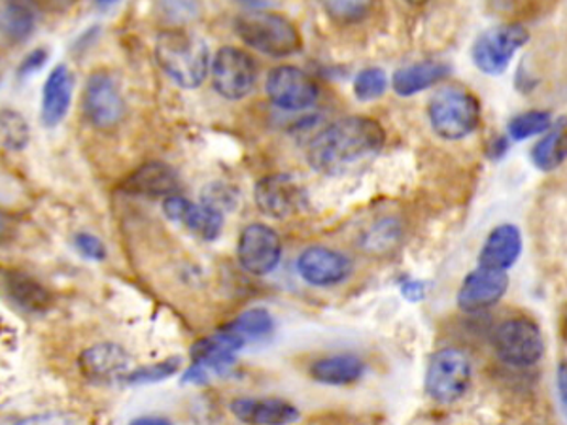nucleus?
<instances>
[{"mask_svg": "<svg viewBox=\"0 0 567 425\" xmlns=\"http://www.w3.org/2000/svg\"><path fill=\"white\" fill-rule=\"evenodd\" d=\"M386 144V131L367 115H351L322 128L307 149L312 169L325 176L345 175L378 156Z\"/></svg>", "mask_w": 567, "mask_h": 425, "instance_id": "nucleus-1", "label": "nucleus"}, {"mask_svg": "<svg viewBox=\"0 0 567 425\" xmlns=\"http://www.w3.org/2000/svg\"><path fill=\"white\" fill-rule=\"evenodd\" d=\"M154 54L163 72L180 88H199L209 75L210 52L207 42L184 29H167L157 34Z\"/></svg>", "mask_w": 567, "mask_h": 425, "instance_id": "nucleus-2", "label": "nucleus"}, {"mask_svg": "<svg viewBox=\"0 0 567 425\" xmlns=\"http://www.w3.org/2000/svg\"><path fill=\"white\" fill-rule=\"evenodd\" d=\"M235 31L246 46L269 57H288L301 49V34L286 15L254 10L235 20Z\"/></svg>", "mask_w": 567, "mask_h": 425, "instance_id": "nucleus-3", "label": "nucleus"}, {"mask_svg": "<svg viewBox=\"0 0 567 425\" xmlns=\"http://www.w3.org/2000/svg\"><path fill=\"white\" fill-rule=\"evenodd\" d=\"M427 118L441 138L462 141L479 127V99L464 88H443L427 104Z\"/></svg>", "mask_w": 567, "mask_h": 425, "instance_id": "nucleus-4", "label": "nucleus"}, {"mask_svg": "<svg viewBox=\"0 0 567 425\" xmlns=\"http://www.w3.org/2000/svg\"><path fill=\"white\" fill-rule=\"evenodd\" d=\"M472 382L471 361L458 348H443L432 354L425 367V393L443 405L464 398Z\"/></svg>", "mask_w": 567, "mask_h": 425, "instance_id": "nucleus-5", "label": "nucleus"}, {"mask_svg": "<svg viewBox=\"0 0 567 425\" xmlns=\"http://www.w3.org/2000/svg\"><path fill=\"white\" fill-rule=\"evenodd\" d=\"M492 345L501 361L511 367H532L545 354L540 325L530 317H509L492 335Z\"/></svg>", "mask_w": 567, "mask_h": 425, "instance_id": "nucleus-6", "label": "nucleus"}, {"mask_svg": "<svg viewBox=\"0 0 567 425\" xmlns=\"http://www.w3.org/2000/svg\"><path fill=\"white\" fill-rule=\"evenodd\" d=\"M530 33L522 25H500L488 29L472 42L471 59L482 75L500 76L505 72L514 54L526 46Z\"/></svg>", "mask_w": 567, "mask_h": 425, "instance_id": "nucleus-7", "label": "nucleus"}, {"mask_svg": "<svg viewBox=\"0 0 567 425\" xmlns=\"http://www.w3.org/2000/svg\"><path fill=\"white\" fill-rule=\"evenodd\" d=\"M257 68L251 55L238 47L218 49L212 61V83L227 101H241L256 86Z\"/></svg>", "mask_w": 567, "mask_h": 425, "instance_id": "nucleus-8", "label": "nucleus"}, {"mask_svg": "<svg viewBox=\"0 0 567 425\" xmlns=\"http://www.w3.org/2000/svg\"><path fill=\"white\" fill-rule=\"evenodd\" d=\"M236 257L246 272L254 277H267L282 259L280 236L265 223H252L238 236Z\"/></svg>", "mask_w": 567, "mask_h": 425, "instance_id": "nucleus-9", "label": "nucleus"}, {"mask_svg": "<svg viewBox=\"0 0 567 425\" xmlns=\"http://www.w3.org/2000/svg\"><path fill=\"white\" fill-rule=\"evenodd\" d=\"M84 115L94 128L109 131L122 123L125 115V101L120 88L109 72H93L86 81L84 99H81Z\"/></svg>", "mask_w": 567, "mask_h": 425, "instance_id": "nucleus-10", "label": "nucleus"}, {"mask_svg": "<svg viewBox=\"0 0 567 425\" xmlns=\"http://www.w3.org/2000/svg\"><path fill=\"white\" fill-rule=\"evenodd\" d=\"M265 89L270 102L288 112L311 109L316 104L318 94H320L311 76L291 65L273 68L265 81Z\"/></svg>", "mask_w": 567, "mask_h": 425, "instance_id": "nucleus-11", "label": "nucleus"}, {"mask_svg": "<svg viewBox=\"0 0 567 425\" xmlns=\"http://www.w3.org/2000/svg\"><path fill=\"white\" fill-rule=\"evenodd\" d=\"M254 201L265 216L288 220L304 209L307 195L293 176L269 175L256 183Z\"/></svg>", "mask_w": 567, "mask_h": 425, "instance_id": "nucleus-12", "label": "nucleus"}, {"mask_svg": "<svg viewBox=\"0 0 567 425\" xmlns=\"http://www.w3.org/2000/svg\"><path fill=\"white\" fill-rule=\"evenodd\" d=\"M352 270L351 257L325 246H311L298 257L299 277L314 288H333L346 282Z\"/></svg>", "mask_w": 567, "mask_h": 425, "instance_id": "nucleus-13", "label": "nucleus"}, {"mask_svg": "<svg viewBox=\"0 0 567 425\" xmlns=\"http://www.w3.org/2000/svg\"><path fill=\"white\" fill-rule=\"evenodd\" d=\"M78 369L91 384H114L123 382L131 372V358L123 346L99 343L81 351Z\"/></svg>", "mask_w": 567, "mask_h": 425, "instance_id": "nucleus-14", "label": "nucleus"}, {"mask_svg": "<svg viewBox=\"0 0 567 425\" xmlns=\"http://www.w3.org/2000/svg\"><path fill=\"white\" fill-rule=\"evenodd\" d=\"M509 290L507 270L488 269L479 265V269L469 272L459 286L458 303L464 312L487 311L496 303H500Z\"/></svg>", "mask_w": 567, "mask_h": 425, "instance_id": "nucleus-15", "label": "nucleus"}, {"mask_svg": "<svg viewBox=\"0 0 567 425\" xmlns=\"http://www.w3.org/2000/svg\"><path fill=\"white\" fill-rule=\"evenodd\" d=\"M163 212L170 222L188 227L193 235L203 241H216L223 230V214L210 209L207 204L191 203L182 195H170L163 199Z\"/></svg>", "mask_w": 567, "mask_h": 425, "instance_id": "nucleus-16", "label": "nucleus"}, {"mask_svg": "<svg viewBox=\"0 0 567 425\" xmlns=\"http://www.w3.org/2000/svg\"><path fill=\"white\" fill-rule=\"evenodd\" d=\"M230 409L246 425H291L301 418L298 406L280 398H236Z\"/></svg>", "mask_w": 567, "mask_h": 425, "instance_id": "nucleus-17", "label": "nucleus"}, {"mask_svg": "<svg viewBox=\"0 0 567 425\" xmlns=\"http://www.w3.org/2000/svg\"><path fill=\"white\" fill-rule=\"evenodd\" d=\"M123 189L131 195L149 197V199H167L178 195L180 178L176 170L162 161H152L142 165L133 175L129 176Z\"/></svg>", "mask_w": 567, "mask_h": 425, "instance_id": "nucleus-18", "label": "nucleus"}, {"mask_svg": "<svg viewBox=\"0 0 567 425\" xmlns=\"http://www.w3.org/2000/svg\"><path fill=\"white\" fill-rule=\"evenodd\" d=\"M522 254V233L513 223H501L488 233L479 254V265L488 269H511Z\"/></svg>", "mask_w": 567, "mask_h": 425, "instance_id": "nucleus-19", "label": "nucleus"}, {"mask_svg": "<svg viewBox=\"0 0 567 425\" xmlns=\"http://www.w3.org/2000/svg\"><path fill=\"white\" fill-rule=\"evenodd\" d=\"M73 102V76L67 65H57L49 72L42 91V123L44 127H57L67 118Z\"/></svg>", "mask_w": 567, "mask_h": 425, "instance_id": "nucleus-20", "label": "nucleus"}, {"mask_svg": "<svg viewBox=\"0 0 567 425\" xmlns=\"http://www.w3.org/2000/svg\"><path fill=\"white\" fill-rule=\"evenodd\" d=\"M367 372V365L358 354L341 351L320 358L311 365L312 380L324 385H352Z\"/></svg>", "mask_w": 567, "mask_h": 425, "instance_id": "nucleus-21", "label": "nucleus"}, {"mask_svg": "<svg viewBox=\"0 0 567 425\" xmlns=\"http://www.w3.org/2000/svg\"><path fill=\"white\" fill-rule=\"evenodd\" d=\"M2 283H4L8 298L12 299L21 311L31 312V314L49 311L52 293L27 272L4 270Z\"/></svg>", "mask_w": 567, "mask_h": 425, "instance_id": "nucleus-22", "label": "nucleus"}, {"mask_svg": "<svg viewBox=\"0 0 567 425\" xmlns=\"http://www.w3.org/2000/svg\"><path fill=\"white\" fill-rule=\"evenodd\" d=\"M451 75V67L441 61H422L399 68L393 75L392 88L401 97L422 93L427 88L437 86Z\"/></svg>", "mask_w": 567, "mask_h": 425, "instance_id": "nucleus-23", "label": "nucleus"}, {"mask_svg": "<svg viewBox=\"0 0 567 425\" xmlns=\"http://www.w3.org/2000/svg\"><path fill=\"white\" fill-rule=\"evenodd\" d=\"M567 159V127H556L548 135L543 136L534 149L532 161L543 172H551L560 167Z\"/></svg>", "mask_w": 567, "mask_h": 425, "instance_id": "nucleus-24", "label": "nucleus"}, {"mask_svg": "<svg viewBox=\"0 0 567 425\" xmlns=\"http://www.w3.org/2000/svg\"><path fill=\"white\" fill-rule=\"evenodd\" d=\"M275 324L277 322L267 309H251V311L238 314L223 329L231 331V333L244 338L246 343H251V340L269 337L270 333L275 331Z\"/></svg>", "mask_w": 567, "mask_h": 425, "instance_id": "nucleus-25", "label": "nucleus"}, {"mask_svg": "<svg viewBox=\"0 0 567 425\" xmlns=\"http://www.w3.org/2000/svg\"><path fill=\"white\" fill-rule=\"evenodd\" d=\"M33 29L34 12L29 2H7L2 10V33L8 41H25Z\"/></svg>", "mask_w": 567, "mask_h": 425, "instance_id": "nucleus-26", "label": "nucleus"}, {"mask_svg": "<svg viewBox=\"0 0 567 425\" xmlns=\"http://www.w3.org/2000/svg\"><path fill=\"white\" fill-rule=\"evenodd\" d=\"M401 235L403 233H401V225H399L398 220L386 217V220L375 223L371 230L365 233L362 248L369 254H377V256L388 254L398 246Z\"/></svg>", "mask_w": 567, "mask_h": 425, "instance_id": "nucleus-27", "label": "nucleus"}, {"mask_svg": "<svg viewBox=\"0 0 567 425\" xmlns=\"http://www.w3.org/2000/svg\"><path fill=\"white\" fill-rule=\"evenodd\" d=\"M236 358H203L191 361L184 371L182 384L204 385L214 378H222L233 369Z\"/></svg>", "mask_w": 567, "mask_h": 425, "instance_id": "nucleus-28", "label": "nucleus"}, {"mask_svg": "<svg viewBox=\"0 0 567 425\" xmlns=\"http://www.w3.org/2000/svg\"><path fill=\"white\" fill-rule=\"evenodd\" d=\"M551 114L543 110H532L524 114L514 115L513 120L507 125V133L513 141H527L532 136L541 135L551 128Z\"/></svg>", "mask_w": 567, "mask_h": 425, "instance_id": "nucleus-29", "label": "nucleus"}, {"mask_svg": "<svg viewBox=\"0 0 567 425\" xmlns=\"http://www.w3.org/2000/svg\"><path fill=\"white\" fill-rule=\"evenodd\" d=\"M322 7L331 20L341 25L364 21L371 12L373 0H322Z\"/></svg>", "mask_w": 567, "mask_h": 425, "instance_id": "nucleus-30", "label": "nucleus"}, {"mask_svg": "<svg viewBox=\"0 0 567 425\" xmlns=\"http://www.w3.org/2000/svg\"><path fill=\"white\" fill-rule=\"evenodd\" d=\"M180 365H182V359L169 358L165 359V361H159V364L144 365V367H138V369H131V372L123 380V384H157V382H163V380H167V378L176 374L178 369H180Z\"/></svg>", "mask_w": 567, "mask_h": 425, "instance_id": "nucleus-31", "label": "nucleus"}, {"mask_svg": "<svg viewBox=\"0 0 567 425\" xmlns=\"http://www.w3.org/2000/svg\"><path fill=\"white\" fill-rule=\"evenodd\" d=\"M29 125L25 118L12 109L2 110V144L7 146L10 152H21L27 148Z\"/></svg>", "mask_w": 567, "mask_h": 425, "instance_id": "nucleus-32", "label": "nucleus"}, {"mask_svg": "<svg viewBox=\"0 0 567 425\" xmlns=\"http://www.w3.org/2000/svg\"><path fill=\"white\" fill-rule=\"evenodd\" d=\"M386 88H388V78L382 68H365L354 80V94L358 101H375L385 94Z\"/></svg>", "mask_w": 567, "mask_h": 425, "instance_id": "nucleus-33", "label": "nucleus"}, {"mask_svg": "<svg viewBox=\"0 0 567 425\" xmlns=\"http://www.w3.org/2000/svg\"><path fill=\"white\" fill-rule=\"evenodd\" d=\"M201 203L207 204L210 209L222 212L223 216L227 212H233L238 204V193L230 183L212 182L203 189L201 193Z\"/></svg>", "mask_w": 567, "mask_h": 425, "instance_id": "nucleus-34", "label": "nucleus"}, {"mask_svg": "<svg viewBox=\"0 0 567 425\" xmlns=\"http://www.w3.org/2000/svg\"><path fill=\"white\" fill-rule=\"evenodd\" d=\"M201 0H159V12L173 25H184L201 15Z\"/></svg>", "mask_w": 567, "mask_h": 425, "instance_id": "nucleus-35", "label": "nucleus"}, {"mask_svg": "<svg viewBox=\"0 0 567 425\" xmlns=\"http://www.w3.org/2000/svg\"><path fill=\"white\" fill-rule=\"evenodd\" d=\"M75 246L86 259H91V261L107 259V246L102 244L99 236L91 235V233H78L75 236Z\"/></svg>", "mask_w": 567, "mask_h": 425, "instance_id": "nucleus-36", "label": "nucleus"}, {"mask_svg": "<svg viewBox=\"0 0 567 425\" xmlns=\"http://www.w3.org/2000/svg\"><path fill=\"white\" fill-rule=\"evenodd\" d=\"M12 425H76V420L67 412H42Z\"/></svg>", "mask_w": 567, "mask_h": 425, "instance_id": "nucleus-37", "label": "nucleus"}, {"mask_svg": "<svg viewBox=\"0 0 567 425\" xmlns=\"http://www.w3.org/2000/svg\"><path fill=\"white\" fill-rule=\"evenodd\" d=\"M47 59V52L44 47H38V49H34L31 54L23 59V63L20 65V75L29 76L36 72V70H41L44 67V63Z\"/></svg>", "mask_w": 567, "mask_h": 425, "instance_id": "nucleus-38", "label": "nucleus"}, {"mask_svg": "<svg viewBox=\"0 0 567 425\" xmlns=\"http://www.w3.org/2000/svg\"><path fill=\"white\" fill-rule=\"evenodd\" d=\"M401 295L411 303H419L425 298V283L420 280H405L401 283Z\"/></svg>", "mask_w": 567, "mask_h": 425, "instance_id": "nucleus-39", "label": "nucleus"}, {"mask_svg": "<svg viewBox=\"0 0 567 425\" xmlns=\"http://www.w3.org/2000/svg\"><path fill=\"white\" fill-rule=\"evenodd\" d=\"M556 384H558V398H560L562 412L567 418V359L562 361L556 372Z\"/></svg>", "mask_w": 567, "mask_h": 425, "instance_id": "nucleus-40", "label": "nucleus"}, {"mask_svg": "<svg viewBox=\"0 0 567 425\" xmlns=\"http://www.w3.org/2000/svg\"><path fill=\"white\" fill-rule=\"evenodd\" d=\"M127 425H175L169 418L165 416H138V418L131 420Z\"/></svg>", "mask_w": 567, "mask_h": 425, "instance_id": "nucleus-41", "label": "nucleus"}, {"mask_svg": "<svg viewBox=\"0 0 567 425\" xmlns=\"http://www.w3.org/2000/svg\"><path fill=\"white\" fill-rule=\"evenodd\" d=\"M99 7H112L118 0H94Z\"/></svg>", "mask_w": 567, "mask_h": 425, "instance_id": "nucleus-42", "label": "nucleus"}, {"mask_svg": "<svg viewBox=\"0 0 567 425\" xmlns=\"http://www.w3.org/2000/svg\"><path fill=\"white\" fill-rule=\"evenodd\" d=\"M405 2L412 4V7H420V4H424V2H427V0H405Z\"/></svg>", "mask_w": 567, "mask_h": 425, "instance_id": "nucleus-43", "label": "nucleus"}, {"mask_svg": "<svg viewBox=\"0 0 567 425\" xmlns=\"http://www.w3.org/2000/svg\"><path fill=\"white\" fill-rule=\"evenodd\" d=\"M564 331H566V337H567V312H566V317H564Z\"/></svg>", "mask_w": 567, "mask_h": 425, "instance_id": "nucleus-44", "label": "nucleus"}, {"mask_svg": "<svg viewBox=\"0 0 567 425\" xmlns=\"http://www.w3.org/2000/svg\"><path fill=\"white\" fill-rule=\"evenodd\" d=\"M7 2H29V0H7Z\"/></svg>", "mask_w": 567, "mask_h": 425, "instance_id": "nucleus-45", "label": "nucleus"}, {"mask_svg": "<svg viewBox=\"0 0 567 425\" xmlns=\"http://www.w3.org/2000/svg\"><path fill=\"white\" fill-rule=\"evenodd\" d=\"M243 2H248V4H254V2H257V0H243Z\"/></svg>", "mask_w": 567, "mask_h": 425, "instance_id": "nucleus-46", "label": "nucleus"}]
</instances>
